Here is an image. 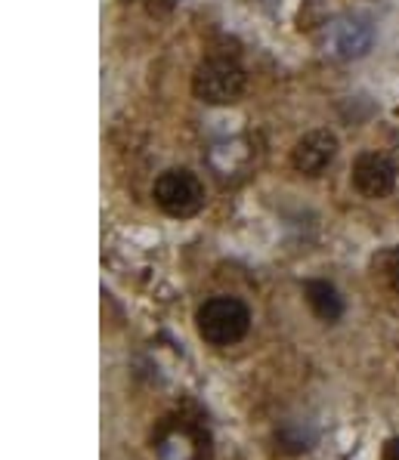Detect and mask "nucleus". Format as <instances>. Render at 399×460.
I'll return each instance as SVG.
<instances>
[{
  "instance_id": "obj_1",
  "label": "nucleus",
  "mask_w": 399,
  "mask_h": 460,
  "mask_svg": "<svg viewBox=\"0 0 399 460\" xmlns=\"http://www.w3.org/2000/svg\"><path fill=\"white\" fill-rule=\"evenodd\" d=\"M195 325L204 343H211V346H232L251 328V312L235 297H213L198 309Z\"/></svg>"
},
{
  "instance_id": "obj_2",
  "label": "nucleus",
  "mask_w": 399,
  "mask_h": 460,
  "mask_svg": "<svg viewBox=\"0 0 399 460\" xmlns=\"http://www.w3.org/2000/svg\"><path fill=\"white\" fill-rule=\"evenodd\" d=\"M192 93L208 105H229L245 93V71L232 59H204L192 75Z\"/></svg>"
},
{
  "instance_id": "obj_3",
  "label": "nucleus",
  "mask_w": 399,
  "mask_h": 460,
  "mask_svg": "<svg viewBox=\"0 0 399 460\" xmlns=\"http://www.w3.org/2000/svg\"><path fill=\"white\" fill-rule=\"evenodd\" d=\"M152 195H155V204L167 217H176V220L195 217L204 207V185L189 170H165V174L155 179Z\"/></svg>"
},
{
  "instance_id": "obj_4",
  "label": "nucleus",
  "mask_w": 399,
  "mask_h": 460,
  "mask_svg": "<svg viewBox=\"0 0 399 460\" xmlns=\"http://www.w3.org/2000/svg\"><path fill=\"white\" fill-rule=\"evenodd\" d=\"M353 185L366 198H384L396 185V164L387 155L366 152L353 161Z\"/></svg>"
},
{
  "instance_id": "obj_5",
  "label": "nucleus",
  "mask_w": 399,
  "mask_h": 460,
  "mask_svg": "<svg viewBox=\"0 0 399 460\" xmlns=\"http://www.w3.org/2000/svg\"><path fill=\"white\" fill-rule=\"evenodd\" d=\"M338 155V136L331 130H310L291 148V167L303 176H319Z\"/></svg>"
},
{
  "instance_id": "obj_6",
  "label": "nucleus",
  "mask_w": 399,
  "mask_h": 460,
  "mask_svg": "<svg viewBox=\"0 0 399 460\" xmlns=\"http://www.w3.org/2000/svg\"><path fill=\"white\" fill-rule=\"evenodd\" d=\"M372 44V28L359 19H347V22H338L331 31V47L338 56L344 59H353V56H362Z\"/></svg>"
},
{
  "instance_id": "obj_7",
  "label": "nucleus",
  "mask_w": 399,
  "mask_h": 460,
  "mask_svg": "<svg viewBox=\"0 0 399 460\" xmlns=\"http://www.w3.org/2000/svg\"><path fill=\"white\" fill-rule=\"evenodd\" d=\"M303 293H306V303H310V309L322 321H338L340 315H344V300L338 297L334 284H329V282H306Z\"/></svg>"
},
{
  "instance_id": "obj_8",
  "label": "nucleus",
  "mask_w": 399,
  "mask_h": 460,
  "mask_svg": "<svg viewBox=\"0 0 399 460\" xmlns=\"http://www.w3.org/2000/svg\"><path fill=\"white\" fill-rule=\"evenodd\" d=\"M384 278H387V284L399 293V247H393L387 256H384Z\"/></svg>"
},
{
  "instance_id": "obj_9",
  "label": "nucleus",
  "mask_w": 399,
  "mask_h": 460,
  "mask_svg": "<svg viewBox=\"0 0 399 460\" xmlns=\"http://www.w3.org/2000/svg\"><path fill=\"white\" fill-rule=\"evenodd\" d=\"M384 460H399V438H390L387 445H384Z\"/></svg>"
}]
</instances>
